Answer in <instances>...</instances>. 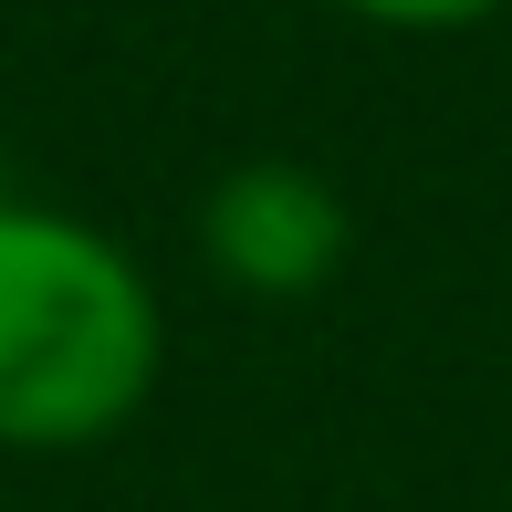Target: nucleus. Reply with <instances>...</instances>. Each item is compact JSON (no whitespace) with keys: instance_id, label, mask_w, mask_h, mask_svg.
Returning a JSON list of instances; mask_svg holds the SVG:
<instances>
[{"instance_id":"nucleus-3","label":"nucleus","mask_w":512,"mask_h":512,"mask_svg":"<svg viewBox=\"0 0 512 512\" xmlns=\"http://www.w3.org/2000/svg\"><path fill=\"white\" fill-rule=\"evenodd\" d=\"M335 11L377 21V32H471V21L512 11V0H335Z\"/></svg>"},{"instance_id":"nucleus-2","label":"nucleus","mask_w":512,"mask_h":512,"mask_svg":"<svg viewBox=\"0 0 512 512\" xmlns=\"http://www.w3.org/2000/svg\"><path fill=\"white\" fill-rule=\"evenodd\" d=\"M199 251L251 304H304V293H324L345 272L356 209H345V189L324 168H304V157H241V168L199 199Z\"/></svg>"},{"instance_id":"nucleus-1","label":"nucleus","mask_w":512,"mask_h":512,"mask_svg":"<svg viewBox=\"0 0 512 512\" xmlns=\"http://www.w3.org/2000/svg\"><path fill=\"white\" fill-rule=\"evenodd\" d=\"M168 314L115 230L0 199V450H95L157 398Z\"/></svg>"}]
</instances>
